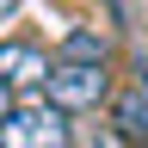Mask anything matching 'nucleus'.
I'll return each mask as SVG.
<instances>
[{
	"label": "nucleus",
	"mask_w": 148,
	"mask_h": 148,
	"mask_svg": "<svg viewBox=\"0 0 148 148\" xmlns=\"http://www.w3.org/2000/svg\"><path fill=\"white\" fill-rule=\"evenodd\" d=\"M111 92H117L111 62H56V68H49V80H43V99H49L56 111H68V117L111 105Z\"/></svg>",
	"instance_id": "f257e3e1"
},
{
	"label": "nucleus",
	"mask_w": 148,
	"mask_h": 148,
	"mask_svg": "<svg viewBox=\"0 0 148 148\" xmlns=\"http://www.w3.org/2000/svg\"><path fill=\"white\" fill-rule=\"evenodd\" d=\"M68 136H74L68 111H56L49 99L12 105V117L0 123V148H68Z\"/></svg>",
	"instance_id": "f03ea898"
},
{
	"label": "nucleus",
	"mask_w": 148,
	"mask_h": 148,
	"mask_svg": "<svg viewBox=\"0 0 148 148\" xmlns=\"http://www.w3.org/2000/svg\"><path fill=\"white\" fill-rule=\"evenodd\" d=\"M49 68H56V56L37 49V43H25V37H6V43H0V86H12V92H43Z\"/></svg>",
	"instance_id": "7ed1b4c3"
},
{
	"label": "nucleus",
	"mask_w": 148,
	"mask_h": 148,
	"mask_svg": "<svg viewBox=\"0 0 148 148\" xmlns=\"http://www.w3.org/2000/svg\"><path fill=\"white\" fill-rule=\"evenodd\" d=\"M111 136L130 148H148V74H130V80L111 92Z\"/></svg>",
	"instance_id": "20e7f679"
},
{
	"label": "nucleus",
	"mask_w": 148,
	"mask_h": 148,
	"mask_svg": "<svg viewBox=\"0 0 148 148\" xmlns=\"http://www.w3.org/2000/svg\"><path fill=\"white\" fill-rule=\"evenodd\" d=\"M56 62H111V37H99V31H74L68 43H62Z\"/></svg>",
	"instance_id": "39448f33"
},
{
	"label": "nucleus",
	"mask_w": 148,
	"mask_h": 148,
	"mask_svg": "<svg viewBox=\"0 0 148 148\" xmlns=\"http://www.w3.org/2000/svg\"><path fill=\"white\" fill-rule=\"evenodd\" d=\"M12 105H18V92H12V86H0V123L12 117Z\"/></svg>",
	"instance_id": "423d86ee"
},
{
	"label": "nucleus",
	"mask_w": 148,
	"mask_h": 148,
	"mask_svg": "<svg viewBox=\"0 0 148 148\" xmlns=\"http://www.w3.org/2000/svg\"><path fill=\"white\" fill-rule=\"evenodd\" d=\"M12 12H18V0H0V25H6V18H12Z\"/></svg>",
	"instance_id": "0eeeda50"
}]
</instances>
